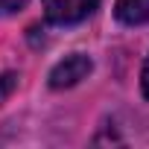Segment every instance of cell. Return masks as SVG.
Segmentation results:
<instances>
[{
	"mask_svg": "<svg viewBox=\"0 0 149 149\" xmlns=\"http://www.w3.org/2000/svg\"><path fill=\"white\" fill-rule=\"evenodd\" d=\"M91 70H94V61H91L85 53H70V56H64V58L50 70V88H53V91L73 88V85H79L82 79H88Z\"/></svg>",
	"mask_w": 149,
	"mask_h": 149,
	"instance_id": "2",
	"label": "cell"
},
{
	"mask_svg": "<svg viewBox=\"0 0 149 149\" xmlns=\"http://www.w3.org/2000/svg\"><path fill=\"white\" fill-rule=\"evenodd\" d=\"M18 88V73H3L0 76V105L6 102V97Z\"/></svg>",
	"mask_w": 149,
	"mask_h": 149,
	"instance_id": "4",
	"label": "cell"
},
{
	"mask_svg": "<svg viewBox=\"0 0 149 149\" xmlns=\"http://www.w3.org/2000/svg\"><path fill=\"white\" fill-rule=\"evenodd\" d=\"M44 3V18L53 26H73V24H82L88 21L100 0H41Z\"/></svg>",
	"mask_w": 149,
	"mask_h": 149,
	"instance_id": "1",
	"label": "cell"
},
{
	"mask_svg": "<svg viewBox=\"0 0 149 149\" xmlns=\"http://www.w3.org/2000/svg\"><path fill=\"white\" fill-rule=\"evenodd\" d=\"M114 15L126 26H140L149 21V0H117Z\"/></svg>",
	"mask_w": 149,
	"mask_h": 149,
	"instance_id": "3",
	"label": "cell"
},
{
	"mask_svg": "<svg viewBox=\"0 0 149 149\" xmlns=\"http://www.w3.org/2000/svg\"><path fill=\"white\" fill-rule=\"evenodd\" d=\"M24 3H26V0H0V18H3V15H15V12H21Z\"/></svg>",
	"mask_w": 149,
	"mask_h": 149,
	"instance_id": "5",
	"label": "cell"
},
{
	"mask_svg": "<svg viewBox=\"0 0 149 149\" xmlns=\"http://www.w3.org/2000/svg\"><path fill=\"white\" fill-rule=\"evenodd\" d=\"M140 88H143V97L149 100V56L143 61V73H140Z\"/></svg>",
	"mask_w": 149,
	"mask_h": 149,
	"instance_id": "6",
	"label": "cell"
}]
</instances>
